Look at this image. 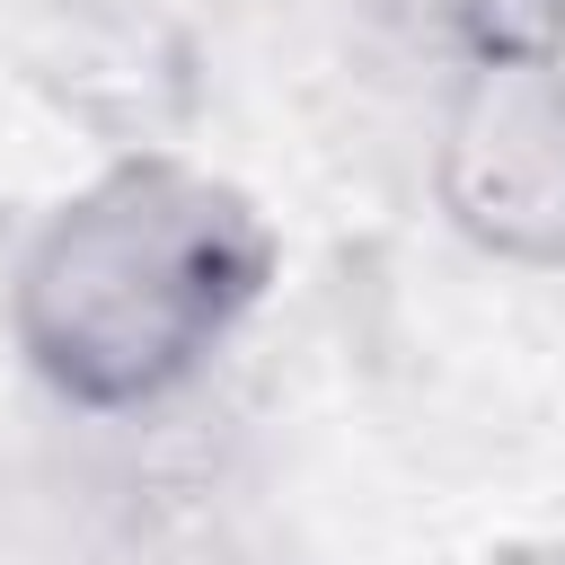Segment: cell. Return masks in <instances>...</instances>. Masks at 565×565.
<instances>
[{
  "label": "cell",
  "instance_id": "cell-3",
  "mask_svg": "<svg viewBox=\"0 0 565 565\" xmlns=\"http://www.w3.org/2000/svg\"><path fill=\"white\" fill-rule=\"evenodd\" d=\"M468 62H547L565 53V0H450Z\"/></svg>",
  "mask_w": 565,
  "mask_h": 565
},
{
  "label": "cell",
  "instance_id": "cell-2",
  "mask_svg": "<svg viewBox=\"0 0 565 565\" xmlns=\"http://www.w3.org/2000/svg\"><path fill=\"white\" fill-rule=\"evenodd\" d=\"M433 194L486 256L565 265V53L468 62L433 141Z\"/></svg>",
  "mask_w": 565,
  "mask_h": 565
},
{
  "label": "cell",
  "instance_id": "cell-1",
  "mask_svg": "<svg viewBox=\"0 0 565 565\" xmlns=\"http://www.w3.org/2000/svg\"><path fill=\"white\" fill-rule=\"evenodd\" d=\"M265 274L274 230L230 177L124 159L26 238L9 335L62 406L132 415L203 380V362L265 300Z\"/></svg>",
  "mask_w": 565,
  "mask_h": 565
}]
</instances>
